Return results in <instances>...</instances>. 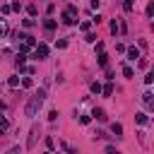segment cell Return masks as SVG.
I'll list each match as a JSON object with an SVG mask.
<instances>
[{
  "label": "cell",
  "mask_w": 154,
  "mask_h": 154,
  "mask_svg": "<svg viewBox=\"0 0 154 154\" xmlns=\"http://www.w3.org/2000/svg\"><path fill=\"white\" fill-rule=\"evenodd\" d=\"M43 101H46V87H41L34 96H29V101H26V106H24V116H26V118H34V116L41 111Z\"/></svg>",
  "instance_id": "1"
},
{
  "label": "cell",
  "mask_w": 154,
  "mask_h": 154,
  "mask_svg": "<svg viewBox=\"0 0 154 154\" xmlns=\"http://www.w3.org/2000/svg\"><path fill=\"white\" fill-rule=\"evenodd\" d=\"M48 58V46L46 43H36L34 48V60H46Z\"/></svg>",
  "instance_id": "2"
},
{
  "label": "cell",
  "mask_w": 154,
  "mask_h": 154,
  "mask_svg": "<svg viewBox=\"0 0 154 154\" xmlns=\"http://www.w3.org/2000/svg\"><path fill=\"white\" fill-rule=\"evenodd\" d=\"M36 137H38V125H34V128H31V132H29V140H26V147H29V149L36 144Z\"/></svg>",
  "instance_id": "3"
},
{
  "label": "cell",
  "mask_w": 154,
  "mask_h": 154,
  "mask_svg": "<svg viewBox=\"0 0 154 154\" xmlns=\"http://www.w3.org/2000/svg\"><path fill=\"white\" fill-rule=\"evenodd\" d=\"M55 26H58V22H55L53 17H46V19H43V29H46V31H55Z\"/></svg>",
  "instance_id": "4"
},
{
  "label": "cell",
  "mask_w": 154,
  "mask_h": 154,
  "mask_svg": "<svg viewBox=\"0 0 154 154\" xmlns=\"http://www.w3.org/2000/svg\"><path fill=\"white\" fill-rule=\"evenodd\" d=\"M125 51H128V60H132V63L140 60V51H137L135 46H130V48H125Z\"/></svg>",
  "instance_id": "5"
},
{
  "label": "cell",
  "mask_w": 154,
  "mask_h": 154,
  "mask_svg": "<svg viewBox=\"0 0 154 154\" xmlns=\"http://www.w3.org/2000/svg\"><path fill=\"white\" fill-rule=\"evenodd\" d=\"M89 116H91V118H96V120H101V123L106 120V111H103V108H94Z\"/></svg>",
  "instance_id": "6"
},
{
  "label": "cell",
  "mask_w": 154,
  "mask_h": 154,
  "mask_svg": "<svg viewBox=\"0 0 154 154\" xmlns=\"http://www.w3.org/2000/svg\"><path fill=\"white\" fill-rule=\"evenodd\" d=\"M142 101L147 103V108H149V111L154 108V103H152V91H144V94H142Z\"/></svg>",
  "instance_id": "7"
},
{
  "label": "cell",
  "mask_w": 154,
  "mask_h": 154,
  "mask_svg": "<svg viewBox=\"0 0 154 154\" xmlns=\"http://www.w3.org/2000/svg\"><path fill=\"white\" fill-rule=\"evenodd\" d=\"M135 120H137L140 125H147V123H149V116H147V113H135Z\"/></svg>",
  "instance_id": "8"
},
{
  "label": "cell",
  "mask_w": 154,
  "mask_h": 154,
  "mask_svg": "<svg viewBox=\"0 0 154 154\" xmlns=\"http://www.w3.org/2000/svg\"><path fill=\"white\" fill-rule=\"evenodd\" d=\"M111 130H113V135H116L118 140L123 137V125H120V123H113V125H111Z\"/></svg>",
  "instance_id": "9"
},
{
  "label": "cell",
  "mask_w": 154,
  "mask_h": 154,
  "mask_svg": "<svg viewBox=\"0 0 154 154\" xmlns=\"http://www.w3.org/2000/svg\"><path fill=\"white\" fill-rule=\"evenodd\" d=\"M101 94H103V96H113V84H111V82L103 84V87H101Z\"/></svg>",
  "instance_id": "10"
},
{
  "label": "cell",
  "mask_w": 154,
  "mask_h": 154,
  "mask_svg": "<svg viewBox=\"0 0 154 154\" xmlns=\"http://www.w3.org/2000/svg\"><path fill=\"white\" fill-rule=\"evenodd\" d=\"M7 84H10L12 89H17V87H19V77H17V75H12V77L7 79Z\"/></svg>",
  "instance_id": "11"
},
{
  "label": "cell",
  "mask_w": 154,
  "mask_h": 154,
  "mask_svg": "<svg viewBox=\"0 0 154 154\" xmlns=\"http://www.w3.org/2000/svg\"><path fill=\"white\" fill-rule=\"evenodd\" d=\"M26 12H29V19H34L38 10H36V5H26Z\"/></svg>",
  "instance_id": "12"
},
{
  "label": "cell",
  "mask_w": 154,
  "mask_h": 154,
  "mask_svg": "<svg viewBox=\"0 0 154 154\" xmlns=\"http://www.w3.org/2000/svg\"><path fill=\"white\" fill-rule=\"evenodd\" d=\"M60 19H63V24H75V17H70L67 12H63V17H60Z\"/></svg>",
  "instance_id": "13"
},
{
  "label": "cell",
  "mask_w": 154,
  "mask_h": 154,
  "mask_svg": "<svg viewBox=\"0 0 154 154\" xmlns=\"http://www.w3.org/2000/svg\"><path fill=\"white\" fill-rule=\"evenodd\" d=\"M99 65H101V67L108 65V55H106V53H99Z\"/></svg>",
  "instance_id": "14"
},
{
  "label": "cell",
  "mask_w": 154,
  "mask_h": 154,
  "mask_svg": "<svg viewBox=\"0 0 154 154\" xmlns=\"http://www.w3.org/2000/svg\"><path fill=\"white\" fill-rule=\"evenodd\" d=\"M19 84H22L24 89H29V87H34V82H31V77H24V79H19Z\"/></svg>",
  "instance_id": "15"
},
{
  "label": "cell",
  "mask_w": 154,
  "mask_h": 154,
  "mask_svg": "<svg viewBox=\"0 0 154 154\" xmlns=\"http://www.w3.org/2000/svg\"><path fill=\"white\" fill-rule=\"evenodd\" d=\"M123 75H125V77H135V70H132L130 65H125V67H123Z\"/></svg>",
  "instance_id": "16"
},
{
  "label": "cell",
  "mask_w": 154,
  "mask_h": 154,
  "mask_svg": "<svg viewBox=\"0 0 154 154\" xmlns=\"http://www.w3.org/2000/svg\"><path fill=\"white\" fill-rule=\"evenodd\" d=\"M91 94H101V82H91Z\"/></svg>",
  "instance_id": "17"
},
{
  "label": "cell",
  "mask_w": 154,
  "mask_h": 154,
  "mask_svg": "<svg viewBox=\"0 0 154 154\" xmlns=\"http://www.w3.org/2000/svg\"><path fill=\"white\" fill-rule=\"evenodd\" d=\"M5 154H22V147H19V144H14V147H10Z\"/></svg>",
  "instance_id": "18"
},
{
  "label": "cell",
  "mask_w": 154,
  "mask_h": 154,
  "mask_svg": "<svg viewBox=\"0 0 154 154\" xmlns=\"http://www.w3.org/2000/svg\"><path fill=\"white\" fill-rule=\"evenodd\" d=\"M79 29H82V31H89V29H91V19H87V22H82V24H79Z\"/></svg>",
  "instance_id": "19"
},
{
  "label": "cell",
  "mask_w": 154,
  "mask_h": 154,
  "mask_svg": "<svg viewBox=\"0 0 154 154\" xmlns=\"http://www.w3.org/2000/svg\"><path fill=\"white\" fill-rule=\"evenodd\" d=\"M79 123H82V125H89V123H91V116H87V113L79 116Z\"/></svg>",
  "instance_id": "20"
},
{
  "label": "cell",
  "mask_w": 154,
  "mask_h": 154,
  "mask_svg": "<svg viewBox=\"0 0 154 154\" xmlns=\"http://www.w3.org/2000/svg\"><path fill=\"white\" fill-rule=\"evenodd\" d=\"M7 34V24H5V19L0 17V36H5Z\"/></svg>",
  "instance_id": "21"
},
{
  "label": "cell",
  "mask_w": 154,
  "mask_h": 154,
  "mask_svg": "<svg viewBox=\"0 0 154 154\" xmlns=\"http://www.w3.org/2000/svg\"><path fill=\"white\" fill-rule=\"evenodd\" d=\"M7 128H10V123H7V120H5V118H0V135H2V132H5V130H7Z\"/></svg>",
  "instance_id": "22"
},
{
  "label": "cell",
  "mask_w": 154,
  "mask_h": 154,
  "mask_svg": "<svg viewBox=\"0 0 154 154\" xmlns=\"http://www.w3.org/2000/svg\"><path fill=\"white\" fill-rule=\"evenodd\" d=\"M22 24H24V26H26V29H31V26H34V24H36V19H29V17H26V19H24V22H22Z\"/></svg>",
  "instance_id": "23"
},
{
  "label": "cell",
  "mask_w": 154,
  "mask_h": 154,
  "mask_svg": "<svg viewBox=\"0 0 154 154\" xmlns=\"http://www.w3.org/2000/svg\"><path fill=\"white\" fill-rule=\"evenodd\" d=\"M152 82H154V75H152V72H147V75H144V84H147V87H149V84H152Z\"/></svg>",
  "instance_id": "24"
},
{
  "label": "cell",
  "mask_w": 154,
  "mask_h": 154,
  "mask_svg": "<svg viewBox=\"0 0 154 154\" xmlns=\"http://www.w3.org/2000/svg\"><path fill=\"white\" fill-rule=\"evenodd\" d=\"M147 17H154V2L147 5Z\"/></svg>",
  "instance_id": "25"
},
{
  "label": "cell",
  "mask_w": 154,
  "mask_h": 154,
  "mask_svg": "<svg viewBox=\"0 0 154 154\" xmlns=\"http://www.w3.org/2000/svg\"><path fill=\"white\" fill-rule=\"evenodd\" d=\"M55 48H67V41H65V38H60V41H55Z\"/></svg>",
  "instance_id": "26"
},
{
  "label": "cell",
  "mask_w": 154,
  "mask_h": 154,
  "mask_svg": "<svg viewBox=\"0 0 154 154\" xmlns=\"http://www.w3.org/2000/svg\"><path fill=\"white\" fill-rule=\"evenodd\" d=\"M48 120L55 123V120H58V111H51V113H48Z\"/></svg>",
  "instance_id": "27"
},
{
  "label": "cell",
  "mask_w": 154,
  "mask_h": 154,
  "mask_svg": "<svg viewBox=\"0 0 154 154\" xmlns=\"http://www.w3.org/2000/svg\"><path fill=\"white\" fill-rule=\"evenodd\" d=\"M132 7H135V5H132V0H128V2H125V5H123V10H125V12H130V10H132Z\"/></svg>",
  "instance_id": "28"
},
{
  "label": "cell",
  "mask_w": 154,
  "mask_h": 154,
  "mask_svg": "<svg viewBox=\"0 0 154 154\" xmlns=\"http://www.w3.org/2000/svg\"><path fill=\"white\" fill-rule=\"evenodd\" d=\"M46 12H48V14H53V12H55V2H51V5H46Z\"/></svg>",
  "instance_id": "29"
},
{
  "label": "cell",
  "mask_w": 154,
  "mask_h": 154,
  "mask_svg": "<svg viewBox=\"0 0 154 154\" xmlns=\"http://www.w3.org/2000/svg\"><path fill=\"white\" fill-rule=\"evenodd\" d=\"M46 147H48V152H53V137H46Z\"/></svg>",
  "instance_id": "30"
},
{
  "label": "cell",
  "mask_w": 154,
  "mask_h": 154,
  "mask_svg": "<svg viewBox=\"0 0 154 154\" xmlns=\"http://www.w3.org/2000/svg\"><path fill=\"white\" fill-rule=\"evenodd\" d=\"M0 12H2V14H10L12 10H10V5H2V7H0Z\"/></svg>",
  "instance_id": "31"
},
{
  "label": "cell",
  "mask_w": 154,
  "mask_h": 154,
  "mask_svg": "<svg viewBox=\"0 0 154 154\" xmlns=\"http://www.w3.org/2000/svg\"><path fill=\"white\" fill-rule=\"evenodd\" d=\"M111 31H113V34L118 31V19H113V22H111Z\"/></svg>",
  "instance_id": "32"
},
{
  "label": "cell",
  "mask_w": 154,
  "mask_h": 154,
  "mask_svg": "<svg viewBox=\"0 0 154 154\" xmlns=\"http://www.w3.org/2000/svg\"><path fill=\"white\" fill-rule=\"evenodd\" d=\"M106 154H120V152H118L116 147H106Z\"/></svg>",
  "instance_id": "33"
},
{
  "label": "cell",
  "mask_w": 154,
  "mask_h": 154,
  "mask_svg": "<svg viewBox=\"0 0 154 154\" xmlns=\"http://www.w3.org/2000/svg\"><path fill=\"white\" fill-rule=\"evenodd\" d=\"M2 111H5V103H2V101H0V113H2Z\"/></svg>",
  "instance_id": "34"
},
{
  "label": "cell",
  "mask_w": 154,
  "mask_h": 154,
  "mask_svg": "<svg viewBox=\"0 0 154 154\" xmlns=\"http://www.w3.org/2000/svg\"><path fill=\"white\" fill-rule=\"evenodd\" d=\"M53 154H58V152H53Z\"/></svg>",
  "instance_id": "35"
}]
</instances>
